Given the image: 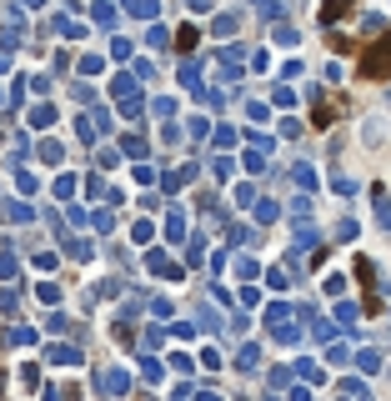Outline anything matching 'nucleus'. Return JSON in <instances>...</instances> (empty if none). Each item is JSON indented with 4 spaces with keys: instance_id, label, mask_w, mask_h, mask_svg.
I'll return each mask as SVG.
<instances>
[{
    "instance_id": "obj_2",
    "label": "nucleus",
    "mask_w": 391,
    "mask_h": 401,
    "mask_svg": "<svg viewBox=\"0 0 391 401\" xmlns=\"http://www.w3.org/2000/svg\"><path fill=\"white\" fill-rule=\"evenodd\" d=\"M356 281H361V301H366V316H376L381 301H376V291H372V261L356 256Z\"/></svg>"
},
{
    "instance_id": "obj_1",
    "label": "nucleus",
    "mask_w": 391,
    "mask_h": 401,
    "mask_svg": "<svg viewBox=\"0 0 391 401\" xmlns=\"http://www.w3.org/2000/svg\"><path fill=\"white\" fill-rule=\"evenodd\" d=\"M356 80H391V35L366 40L356 51Z\"/></svg>"
},
{
    "instance_id": "obj_4",
    "label": "nucleus",
    "mask_w": 391,
    "mask_h": 401,
    "mask_svg": "<svg viewBox=\"0 0 391 401\" xmlns=\"http://www.w3.org/2000/svg\"><path fill=\"white\" fill-rule=\"evenodd\" d=\"M346 10H351V0H326V6H321V26H336Z\"/></svg>"
},
{
    "instance_id": "obj_3",
    "label": "nucleus",
    "mask_w": 391,
    "mask_h": 401,
    "mask_svg": "<svg viewBox=\"0 0 391 401\" xmlns=\"http://www.w3.org/2000/svg\"><path fill=\"white\" fill-rule=\"evenodd\" d=\"M331 121H336V100H316V111H311V125H316V131H326Z\"/></svg>"
}]
</instances>
